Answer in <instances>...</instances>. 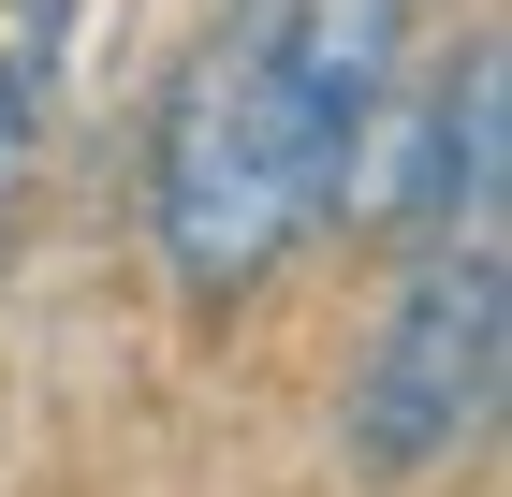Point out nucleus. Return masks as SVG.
Segmentation results:
<instances>
[{
  "label": "nucleus",
  "instance_id": "2",
  "mask_svg": "<svg viewBox=\"0 0 512 497\" xmlns=\"http://www.w3.org/2000/svg\"><path fill=\"white\" fill-rule=\"evenodd\" d=\"M498 351H512L498 234H425L410 278H395V307H381V337H366V366H352V410H337L352 468L366 483L454 468L483 439V410H498Z\"/></svg>",
  "mask_w": 512,
  "mask_h": 497
},
{
  "label": "nucleus",
  "instance_id": "4",
  "mask_svg": "<svg viewBox=\"0 0 512 497\" xmlns=\"http://www.w3.org/2000/svg\"><path fill=\"white\" fill-rule=\"evenodd\" d=\"M498 88H512V59H498V30H469V59H454V88H439V234H498Z\"/></svg>",
  "mask_w": 512,
  "mask_h": 497
},
{
  "label": "nucleus",
  "instance_id": "3",
  "mask_svg": "<svg viewBox=\"0 0 512 497\" xmlns=\"http://www.w3.org/2000/svg\"><path fill=\"white\" fill-rule=\"evenodd\" d=\"M395 44H410V0H278V74L322 88L337 117L395 88Z\"/></svg>",
  "mask_w": 512,
  "mask_h": 497
},
{
  "label": "nucleus",
  "instance_id": "1",
  "mask_svg": "<svg viewBox=\"0 0 512 497\" xmlns=\"http://www.w3.org/2000/svg\"><path fill=\"white\" fill-rule=\"evenodd\" d=\"M366 147V117H337L322 88L278 74V0H249L235 30L191 59V88L161 103V161H147V205H161V264L191 307H235L264 293L322 220H337V161Z\"/></svg>",
  "mask_w": 512,
  "mask_h": 497
}]
</instances>
